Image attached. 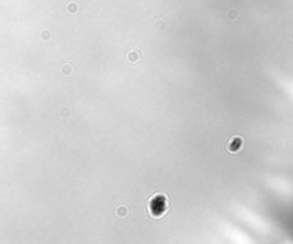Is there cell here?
Masks as SVG:
<instances>
[{
	"label": "cell",
	"instance_id": "obj_1",
	"mask_svg": "<svg viewBox=\"0 0 293 244\" xmlns=\"http://www.w3.org/2000/svg\"><path fill=\"white\" fill-rule=\"evenodd\" d=\"M226 148H228V151L230 153H237V151H240L242 148H243V139H242L240 136H233V137H230L226 143Z\"/></svg>",
	"mask_w": 293,
	"mask_h": 244
},
{
	"label": "cell",
	"instance_id": "obj_2",
	"mask_svg": "<svg viewBox=\"0 0 293 244\" xmlns=\"http://www.w3.org/2000/svg\"><path fill=\"white\" fill-rule=\"evenodd\" d=\"M139 56H140V51L139 50H135V51H130L129 53V62H137L139 60Z\"/></svg>",
	"mask_w": 293,
	"mask_h": 244
},
{
	"label": "cell",
	"instance_id": "obj_3",
	"mask_svg": "<svg viewBox=\"0 0 293 244\" xmlns=\"http://www.w3.org/2000/svg\"><path fill=\"white\" fill-rule=\"evenodd\" d=\"M126 214H127L126 207H122V205H120V207L117 208V216H119V217H126Z\"/></svg>",
	"mask_w": 293,
	"mask_h": 244
}]
</instances>
